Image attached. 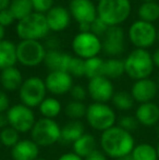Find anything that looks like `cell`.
Listing matches in <instances>:
<instances>
[{
	"mask_svg": "<svg viewBox=\"0 0 159 160\" xmlns=\"http://www.w3.org/2000/svg\"><path fill=\"white\" fill-rule=\"evenodd\" d=\"M118 160H134V159L132 158L131 155H127V156H124V157H122V158H120V159H118Z\"/></svg>",
	"mask_w": 159,
	"mask_h": 160,
	"instance_id": "cell-49",
	"label": "cell"
},
{
	"mask_svg": "<svg viewBox=\"0 0 159 160\" xmlns=\"http://www.w3.org/2000/svg\"><path fill=\"white\" fill-rule=\"evenodd\" d=\"M17 62V46L10 40L0 42V70L14 67Z\"/></svg>",
	"mask_w": 159,
	"mask_h": 160,
	"instance_id": "cell-24",
	"label": "cell"
},
{
	"mask_svg": "<svg viewBox=\"0 0 159 160\" xmlns=\"http://www.w3.org/2000/svg\"><path fill=\"white\" fill-rule=\"evenodd\" d=\"M70 12L64 7L56 6L52 7L45 14L49 30L53 32H60L66 30L70 24Z\"/></svg>",
	"mask_w": 159,
	"mask_h": 160,
	"instance_id": "cell-18",
	"label": "cell"
},
{
	"mask_svg": "<svg viewBox=\"0 0 159 160\" xmlns=\"http://www.w3.org/2000/svg\"><path fill=\"white\" fill-rule=\"evenodd\" d=\"M72 149L74 154H77L81 158L85 159L94 150L97 149V139L93 134L85 133L72 144Z\"/></svg>",
	"mask_w": 159,
	"mask_h": 160,
	"instance_id": "cell-23",
	"label": "cell"
},
{
	"mask_svg": "<svg viewBox=\"0 0 159 160\" xmlns=\"http://www.w3.org/2000/svg\"><path fill=\"white\" fill-rule=\"evenodd\" d=\"M143 2H152V1H156V0H142Z\"/></svg>",
	"mask_w": 159,
	"mask_h": 160,
	"instance_id": "cell-52",
	"label": "cell"
},
{
	"mask_svg": "<svg viewBox=\"0 0 159 160\" xmlns=\"http://www.w3.org/2000/svg\"><path fill=\"white\" fill-rule=\"evenodd\" d=\"M107 158H108V157L102 152V149L100 150L96 149V150H94L91 155H88L84 160H107Z\"/></svg>",
	"mask_w": 159,
	"mask_h": 160,
	"instance_id": "cell-41",
	"label": "cell"
},
{
	"mask_svg": "<svg viewBox=\"0 0 159 160\" xmlns=\"http://www.w3.org/2000/svg\"><path fill=\"white\" fill-rule=\"evenodd\" d=\"M34 8V12L47 13L53 7V0H31Z\"/></svg>",
	"mask_w": 159,
	"mask_h": 160,
	"instance_id": "cell-36",
	"label": "cell"
},
{
	"mask_svg": "<svg viewBox=\"0 0 159 160\" xmlns=\"http://www.w3.org/2000/svg\"><path fill=\"white\" fill-rule=\"evenodd\" d=\"M69 12L79 24H92L97 19V8L92 0H71Z\"/></svg>",
	"mask_w": 159,
	"mask_h": 160,
	"instance_id": "cell-14",
	"label": "cell"
},
{
	"mask_svg": "<svg viewBox=\"0 0 159 160\" xmlns=\"http://www.w3.org/2000/svg\"><path fill=\"white\" fill-rule=\"evenodd\" d=\"M70 95L73 100L84 102V100L86 99V96L88 94H87V89L82 85H73V87L70 91Z\"/></svg>",
	"mask_w": 159,
	"mask_h": 160,
	"instance_id": "cell-38",
	"label": "cell"
},
{
	"mask_svg": "<svg viewBox=\"0 0 159 160\" xmlns=\"http://www.w3.org/2000/svg\"><path fill=\"white\" fill-rule=\"evenodd\" d=\"M157 31L153 23L137 20L129 28V39L136 48L147 49L157 40Z\"/></svg>",
	"mask_w": 159,
	"mask_h": 160,
	"instance_id": "cell-10",
	"label": "cell"
},
{
	"mask_svg": "<svg viewBox=\"0 0 159 160\" xmlns=\"http://www.w3.org/2000/svg\"><path fill=\"white\" fill-rule=\"evenodd\" d=\"M155 65L152 53L147 49L135 48L124 60L125 74L134 81L148 78L154 72Z\"/></svg>",
	"mask_w": 159,
	"mask_h": 160,
	"instance_id": "cell-2",
	"label": "cell"
},
{
	"mask_svg": "<svg viewBox=\"0 0 159 160\" xmlns=\"http://www.w3.org/2000/svg\"><path fill=\"white\" fill-rule=\"evenodd\" d=\"M39 146L32 139H20L14 147L11 148L13 160H36L39 158Z\"/></svg>",
	"mask_w": 159,
	"mask_h": 160,
	"instance_id": "cell-19",
	"label": "cell"
},
{
	"mask_svg": "<svg viewBox=\"0 0 159 160\" xmlns=\"http://www.w3.org/2000/svg\"><path fill=\"white\" fill-rule=\"evenodd\" d=\"M157 82L151 78L135 81L131 87V95L134 101L138 103L152 102L158 94Z\"/></svg>",
	"mask_w": 159,
	"mask_h": 160,
	"instance_id": "cell-15",
	"label": "cell"
},
{
	"mask_svg": "<svg viewBox=\"0 0 159 160\" xmlns=\"http://www.w3.org/2000/svg\"><path fill=\"white\" fill-rule=\"evenodd\" d=\"M156 149H157V154H158V158H159V142H158L157 146H156Z\"/></svg>",
	"mask_w": 159,
	"mask_h": 160,
	"instance_id": "cell-51",
	"label": "cell"
},
{
	"mask_svg": "<svg viewBox=\"0 0 159 160\" xmlns=\"http://www.w3.org/2000/svg\"><path fill=\"white\" fill-rule=\"evenodd\" d=\"M125 73L124 70V60L116 59V58H111V59L105 60L104 63V76L109 80H116L119 78L123 74Z\"/></svg>",
	"mask_w": 159,
	"mask_h": 160,
	"instance_id": "cell-28",
	"label": "cell"
},
{
	"mask_svg": "<svg viewBox=\"0 0 159 160\" xmlns=\"http://www.w3.org/2000/svg\"><path fill=\"white\" fill-rule=\"evenodd\" d=\"M9 127L8 119H7L6 113H0V131L3 130L4 128Z\"/></svg>",
	"mask_w": 159,
	"mask_h": 160,
	"instance_id": "cell-44",
	"label": "cell"
},
{
	"mask_svg": "<svg viewBox=\"0 0 159 160\" xmlns=\"http://www.w3.org/2000/svg\"><path fill=\"white\" fill-rule=\"evenodd\" d=\"M4 38V28L2 25H0V42H2Z\"/></svg>",
	"mask_w": 159,
	"mask_h": 160,
	"instance_id": "cell-48",
	"label": "cell"
},
{
	"mask_svg": "<svg viewBox=\"0 0 159 160\" xmlns=\"http://www.w3.org/2000/svg\"><path fill=\"white\" fill-rule=\"evenodd\" d=\"M72 49L77 57L86 60L97 57L102 49V42L92 33H79L72 40Z\"/></svg>",
	"mask_w": 159,
	"mask_h": 160,
	"instance_id": "cell-11",
	"label": "cell"
},
{
	"mask_svg": "<svg viewBox=\"0 0 159 160\" xmlns=\"http://www.w3.org/2000/svg\"><path fill=\"white\" fill-rule=\"evenodd\" d=\"M157 40L159 42V30L157 31Z\"/></svg>",
	"mask_w": 159,
	"mask_h": 160,
	"instance_id": "cell-54",
	"label": "cell"
},
{
	"mask_svg": "<svg viewBox=\"0 0 159 160\" xmlns=\"http://www.w3.org/2000/svg\"><path fill=\"white\" fill-rule=\"evenodd\" d=\"M38 111L42 114V118L55 120V118H57L62 111V105L60 100L55 97H46L39 105Z\"/></svg>",
	"mask_w": 159,
	"mask_h": 160,
	"instance_id": "cell-25",
	"label": "cell"
},
{
	"mask_svg": "<svg viewBox=\"0 0 159 160\" xmlns=\"http://www.w3.org/2000/svg\"><path fill=\"white\" fill-rule=\"evenodd\" d=\"M47 50L38 40H21L17 45V62L24 67H37L44 62Z\"/></svg>",
	"mask_w": 159,
	"mask_h": 160,
	"instance_id": "cell-9",
	"label": "cell"
},
{
	"mask_svg": "<svg viewBox=\"0 0 159 160\" xmlns=\"http://www.w3.org/2000/svg\"><path fill=\"white\" fill-rule=\"evenodd\" d=\"M10 0H0V11L6 10L10 6Z\"/></svg>",
	"mask_w": 159,
	"mask_h": 160,
	"instance_id": "cell-47",
	"label": "cell"
},
{
	"mask_svg": "<svg viewBox=\"0 0 159 160\" xmlns=\"http://www.w3.org/2000/svg\"><path fill=\"white\" fill-rule=\"evenodd\" d=\"M44 81L47 92L55 96H61L70 93L71 88L73 87V78L68 72H49Z\"/></svg>",
	"mask_w": 159,
	"mask_h": 160,
	"instance_id": "cell-13",
	"label": "cell"
},
{
	"mask_svg": "<svg viewBox=\"0 0 159 160\" xmlns=\"http://www.w3.org/2000/svg\"><path fill=\"white\" fill-rule=\"evenodd\" d=\"M85 118L89 127L102 133L117 125L116 123L118 121L113 108L108 103L102 102H93L87 106Z\"/></svg>",
	"mask_w": 159,
	"mask_h": 160,
	"instance_id": "cell-4",
	"label": "cell"
},
{
	"mask_svg": "<svg viewBox=\"0 0 159 160\" xmlns=\"http://www.w3.org/2000/svg\"><path fill=\"white\" fill-rule=\"evenodd\" d=\"M68 73L74 78H83L85 76V60L79 57H72L69 65Z\"/></svg>",
	"mask_w": 159,
	"mask_h": 160,
	"instance_id": "cell-34",
	"label": "cell"
},
{
	"mask_svg": "<svg viewBox=\"0 0 159 160\" xmlns=\"http://www.w3.org/2000/svg\"><path fill=\"white\" fill-rule=\"evenodd\" d=\"M152 58H153V62L155 68H158L159 69V48H157L154 51L153 55H152Z\"/></svg>",
	"mask_w": 159,
	"mask_h": 160,
	"instance_id": "cell-45",
	"label": "cell"
},
{
	"mask_svg": "<svg viewBox=\"0 0 159 160\" xmlns=\"http://www.w3.org/2000/svg\"><path fill=\"white\" fill-rule=\"evenodd\" d=\"M131 156L134 160H159L157 149L149 143H141L135 145Z\"/></svg>",
	"mask_w": 159,
	"mask_h": 160,
	"instance_id": "cell-26",
	"label": "cell"
},
{
	"mask_svg": "<svg viewBox=\"0 0 159 160\" xmlns=\"http://www.w3.org/2000/svg\"><path fill=\"white\" fill-rule=\"evenodd\" d=\"M47 88L45 81L38 76H31L23 81L19 89V97L21 103L32 108H38L39 105L46 98Z\"/></svg>",
	"mask_w": 159,
	"mask_h": 160,
	"instance_id": "cell-7",
	"label": "cell"
},
{
	"mask_svg": "<svg viewBox=\"0 0 159 160\" xmlns=\"http://www.w3.org/2000/svg\"><path fill=\"white\" fill-rule=\"evenodd\" d=\"M72 56L58 50H47L44 63L50 72H68Z\"/></svg>",
	"mask_w": 159,
	"mask_h": 160,
	"instance_id": "cell-20",
	"label": "cell"
},
{
	"mask_svg": "<svg viewBox=\"0 0 159 160\" xmlns=\"http://www.w3.org/2000/svg\"><path fill=\"white\" fill-rule=\"evenodd\" d=\"M31 139L39 147H49L60 142L61 128L53 119L40 118L31 130Z\"/></svg>",
	"mask_w": 159,
	"mask_h": 160,
	"instance_id": "cell-5",
	"label": "cell"
},
{
	"mask_svg": "<svg viewBox=\"0 0 159 160\" xmlns=\"http://www.w3.org/2000/svg\"><path fill=\"white\" fill-rule=\"evenodd\" d=\"M156 82H157V86H158V91H159V74H158V78H157V81H156Z\"/></svg>",
	"mask_w": 159,
	"mask_h": 160,
	"instance_id": "cell-53",
	"label": "cell"
},
{
	"mask_svg": "<svg viewBox=\"0 0 159 160\" xmlns=\"http://www.w3.org/2000/svg\"><path fill=\"white\" fill-rule=\"evenodd\" d=\"M87 94L94 102L107 103L115 95V87L109 78L99 76L89 80L87 85Z\"/></svg>",
	"mask_w": 159,
	"mask_h": 160,
	"instance_id": "cell-12",
	"label": "cell"
},
{
	"mask_svg": "<svg viewBox=\"0 0 159 160\" xmlns=\"http://www.w3.org/2000/svg\"><path fill=\"white\" fill-rule=\"evenodd\" d=\"M15 21L14 15L12 14L10 10L6 9V10L0 11V25H2L3 28H7V26H10L11 24H13V22Z\"/></svg>",
	"mask_w": 159,
	"mask_h": 160,
	"instance_id": "cell-39",
	"label": "cell"
},
{
	"mask_svg": "<svg viewBox=\"0 0 159 160\" xmlns=\"http://www.w3.org/2000/svg\"><path fill=\"white\" fill-rule=\"evenodd\" d=\"M105 60L100 57H94L85 60V76L88 80L104 76Z\"/></svg>",
	"mask_w": 159,
	"mask_h": 160,
	"instance_id": "cell-31",
	"label": "cell"
},
{
	"mask_svg": "<svg viewBox=\"0 0 159 160\" xmlns=\"http://www.w3.org/2000/svg\"><path fill=\"white\" fill-rule=\"evenodd\" d=\"M20 141V133L11 127H7L0 131V143L8 148L14 147Z\"/></svg>",
	"mask_w": 159,
	"mask_h": 160,
	"instance_id": "cell-33",
	"label": "cell"
},
{
	"mask_svg": "<svg viewBox=\"0 0 159 160\" xmlns=\"http://www.w3.org/2000/svg\"><path fill=\"white\" fill-rule=\"evenodd\" d=\"M49 31L45 14L37 12H33L17 24V36L22 40H39L46 37Z\"/></svg>",
	"mask_w": 159,
	"mask_h": 160,
	"instance_id": "cell-6",
	"label": "cell"
},
{
	"mask_svg": "<svg viewBox=\"0 0 159 160\" xmlns=\"http://www.w3.org/2000/svg\"><path fill=\"white\" fill-rule=\"evenodd\" d=\"M108 28H109V26L107 25L104 21H102L98 17H97V19L91 24V33L94 34L95 36H97V37L105 36V34L108 31Z\"/></svg>",
	"mask_w": 159,
	"mask_h": 160,
	"instance_id": "cell-37",
	"label": "cell"
},
{
	"mask_svg": "<svg viewBox=\"0 0 159 160\" xmlns=\"http://www.w3.org/2000/svg\"><path fill=\"white\" fill-rule=\"evenodd\" d=\"M36 160H47V159H45V158H37Z\"/></svg>",
	"mask_w": 159,
	"mask_h": 160,
	"instance_id": "cell-55",
	"label": "cell"
},
{
	"mask_svg": "<svg viewBox=\"0 0 159 160\" xmlns=\"http://www.w3.org/2000/svg\"><path fill=\"white\" fill-rule=\"evenodd\" d=\"M0 147H1V143H0Z\"/></svg>",
	"mask_w": 159,
	"mask_h": 160,
	"instance_id": "cell-56",
	"label": "cell"
},
{
	"mask_svg": "<svg viewBox=\"0 0 159 160\" xmlns=\"http://www.w3.org/2000/svg\"><path fill=\"white\" fill-rule=\"evenodd\" d=\"M111 101H112L113 107L120 111H130L133 109L134 105H135V101H134L131 93L125 91L116 92Z\"/></svg>",
	"mask_w": 159,
	"mask_h": 160,
	"instance_id": "cell-30",
	"label": "cell"
},
{
	"mask_svg": "<svg viewBox=\"0 0 159 160\" xmlns=\"http://www.w3.org/2000/svg\"><path fill=\"white\" fill-rule=\"evenodd\" d=\"M97 17L108 26H119L131 14L130 0H99L96 6Z\"/></svg>",
	"mask_w": 159,
	"mask_h": 160,
	"instance_id": "cell-3",
	"label": "cell"
},
{
	"mask_svg": "<svg viewBox=\"0 0 159 160\" xmlns=\"http://www.w3.org/2000/svg\"><path fill=\"white\" fill-rule=\"evenodd\" d=\"M57 160H84L83 158H81L80 156H77L74 152H66V154L61 155Z\"/></svg>",
	"mask_w": 159,
	"mask_h": 160,
	"instance_id": "cell-42",
	"label": "cell"
},
{
	"mask_svg": "<svg viewBox=\"0 0 159 160\" xmlns=\"http://www.w3.org/2000/svg\"><path fill=\"white\" fill-rule=\"evenodd\" d=\"M99 145L102 152L107 157L118 160L124 156L131 155L136 144L132 133L115 125L102 133Z\"/></svg>",
	"mask_w": 159,
	"mask_h": 160,
	"instance_id": "cell-1",
	"label": "cell"
},
{
	"mask_svg": "<svg viewBox=\"0 0 159 160\" xmlns=\"http://www.w3.org/2000/svg\"><path fill=\"white\" fill-rule=\"evenodd\" d=\"M117 125L118 127H120L121 128H123V130L132 133V132H134V131L137 130L140 123H138L137 119L135 118V116H132V114H125V116L121 117L120 119H118Z\"/></svg>",
	"mask_w": 159,
	"mask_h": 160,
	"instance_id": "cell-35",
	"label": "cell"
},
{
	"mask_svg": "<svg viewBox=\"0 0 159 160\" xmlns=\"http://www.w3.org/2000/svg\"><path fill=\"white\" fill-rule=\"evenodd\" d=\"M80 33H91V24L83 23L79 25Z\"/></svg>",
	"mask_w": 159,
	"mask_h": 160,
	"instance_id": "cell-46",
	"label": "cell"
},
{
	"mask_svg": "<svg viewBox=\"0 0 159 160\" xmlns=\"http://www.w3.org/2000/svg\"><path fill=\"white\" fill-rule=\"evenodd\" d=\"M102 49L110 57H118L124 51V31L120 26H109L104 36Z\"/></svg>",
	"mask_w": 159,
	"mask_h": 160,
	"instance_id": "cell-16",
	"label": "cell"
},
{
	"mask_svg": "<svg viewBox=\"0 0 159 160\" xmlns=\"http://www.w3.org/2000/svg\"><path fill=\"white\" fill-rule=\"evenodd\" d=\"M87 111V106L82 101L72 100L68 102L64 107V113L71 120H81L85 118Z\"/></svg>",
	"mask_w": 159,
	"mask_h": 160,
	"instance_id": "cell-32",
	"label": "cell"
},
{
	"mask_svg": "<svg viewBox=\"0 0 159 160\" xmlns=\"http://www.w3.org/2000/svg\"><path fill=\"white\" fill-rule=\"evenodd\" d=\"M22 84H23V76L17 68H8L2 70L0 73V85L6 92L19 91Z\"/></svg>",
	"mask_w": 159,
	"mask_h": 160,
	"instance_id": "cell-21",
	"label": "cell"
},
{
	"mask_svg": "<svg viewBox=\"0 0 159 160\" xmlns=\"http://www.w3.org/2000/svg\"><path fill=\"white\" fill-rule=\"evenodd\" d=\"M10 99L4 91L0 89V113H6L10 108Z\"/></svg>",
	"mask_w": 159,
	"mask_h": 160,
	"instance_id": "cell-40",
	"label": "cell"
},
{
	"mask_svg": "<svg viewBox=\"0 0 159 160\" xmlns=\"http://www.w3.org/2000/svg\"><path fill=\"white\" fill-rule=\"evenodd\" d=\"M47 47H48V50H57L58 47V42L56 38H49L47 40Z\"/></svg>",
	"mask_w": 159,
	"mask_h": 160,
	"instance_id": "cell-43",
	"label": "cell"
},
{
	"mask_svg": "<svg viewBox=\"0 0 159 160\" xmlns=\"http://www.w3.org/2000/svg\"><path fill=\"white\" fill-rule=\"evenodd\" d=\"M6 114L9 127L17 130L20 134L31 132L36 122L34 110L23 103H15L11 106Z\"/></svg>",
	"mask_w": 159,
	"mask_h": 160,
	"instance_id": "cell-8",
	"label": "cell"
},
{
	"mask_svg": "<svg viewBox=\"0 0 159 160\" xmlns=\"http://www.w3.org/2000/svg\"><path fill=\"white\" fill-rule=\"evenodd\" d=\"M9 10L14 15L15 20L21 21L34 12V8L31 0H12L9 6Z\"/></svg>",
	"mask_w": 159,
	"mask_h": 160,
	"instance_id": "cell-27",
	"label": "cell"
},
{
	"mask_svg": "<svg viewBox=\"0 0 159 160\" xmlns=\"http://www.w3.org/2000/svg\"><path fill=\"white\" fill-rule=\"evenodd\" d=\"M85 134V125L81 120H70L61 128L60 141L64 144H73Z\"/></svg>",
	"mask_w": 159,
	"mask_h": 160,
	"instance_id": "cell-22",
	"label": "cell"
},
{
	"mask_svg": "<svg viewBox=\"0 0 159 160\" xmlns=\"http://www.w3.org/2000/svg\"><path fill=\"white\" fill-rule=\"evenodd\" d=\"M134 116L137 119L140 125L145 128H154L159 123V106L154 101L140 103Z\"/></svg>",
	"mask_w": 159,
	"mask_h": 160,
	"instance_id": "cell-17",
	"label": "cell"
},
{
	"mask_svg": "<svg viewBox=\"0 0 159 160\" xmlns=\"http://www.w3.org/2000/svg\"><path fill=\"white\" fill-rule=\"evenodd\" d=\"M141 21L154 23L159 19V3L156 1L143 2L137 11Z\"/></svg>",
	"mask_w": 159,
	"mask_h": 160,
	"instance_id": "cell-29",
	"label": "cell"
},
{
	"mask_svg": "<svg viewBox=\"0 0 159 160\" xmlns=\"http://www.w3.org/2000/svg\"><path fill=\"white\" fill-rule=\"evenodd\" d=\"M155 128H156V135H157V137L159 138V123H158L157 125H156Z\"/></svg>",
	"mask_w": 159,
	"mask_h": 160,
	"instance_id": "cell-50",
	"label": "cell"
}]
</instances>
